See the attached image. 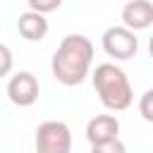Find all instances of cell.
Wrapping results in <instances>:
<instances>
[{"mask_svg":"<svg viewBox=\"0 0 153 153\" xmlns=\"http://www.w3.org/2000/svg\"><path fill=\"white\" fill-rule=\"evenodd\" d=\"M139 115L153 124V88H148L141 98H139Z\"/></svg>","mask_w":153,"mask_h":153,"instance_id":"30bf717a","label":"cell"},{"mask_svg":"<svg viewBox=\"0 0 153 153\" xmlns=\"http://www.w3.org/2000/svg\"><path fill=\"white\" fill-rule=\"evenodd\" d=\"M86 139L91 146H103L120 139V120L115 115H96L86 124Z\"/></svg>","mask_w":153,"mask_h":153,"instance_id":"8992f818","label":"cell"},{"mask_svg":"<svg viewBox=\"0 0 153 153\" xmlns=\"http://www.w3.org/2000/svg\"><path fill=\"white\" fill-rule=\"evenodd\" d=\"M93 88L100 98V103L112 110V112H122L131 105L134 100V91L129 84V76L122 67H117L115 62H103L96 67L93 72Z\"/></svg>","mask_w":153,"mask_h":153,"instance_id":"7a4b0ae2","label":"cell"},{"mask_svg":"<svg viewBox=\"0 0 153 153\" xmlns=\"http://www.w3.org/2000/svg\"><path fill=\"white\" fill-rule=\"evenodd\" d=\"M60 5H62V0H29V10L36 12V14H43V17L48 12L60 10Z\"/></svg>","mask_w":153,"mask_h":153,"instance_id":"9c48e42d","label":"cell"},{"mask_svg":"<svg viewBox=\"0 0 153 153\" xmlns=\"http://www.w3.org/2000/svg\"><path fill=\"white\" fill-rule=\"evenodd\" d=\"M14 67V55L10 50V45L0 43V76H7Z\"/></svg>","mask_w":153,"mask_h":153,"instance_id":"8fae6325","label":"cell"},{"mask_svg":"<svg viewBox=\"0 0 153 153\" xmlns=\"http://www.w3.org/2000/svg\"><path fill=\"white\" fill-rule=\"evenodd\" d=\"M41 96L38 79L31 72H17L7 81V98L19 108H31Z\"/></svg>","mask_w":153,"mask_h":153,"instance_id":"5b68a950","label":"cell"},{"mask_svg":"<svg viewBox=\"0 0 153 153\" xmlns=\"http://www.w3.org/2000/svg\"><path fill=\"white\" fill-rule=\"evenodd\" d=\"M33 146L36 153H72V129L62 120H48L38 124Z\"/></svg>","mask_w":153,"mask_h":153,"instance_id":"3957f363","label":"cell"},{"mask_svg":"<svg viewBox=\"0 0 153 153\" xmlns=\"http://www.w3.org/2000/svg\"><path fill=\"white\" fill-rule=\"evenodd\" d=\"M17 31L26 41H43L45 33H48V19L43 14H36V12L26 10L17 19Z\"/></svg>","mask_w":153,"mask_h":153,"instance_id":"ba28073f","label":"cell"},{"mask_svg":"<svg viewBox=\"0 0 153 153\" xmlns=\"http://www.w3.org/2000/svg\"><path fill=\"white\" fill-rule=\"evenodd\" d=\"M91 153H127V146L117 139V141H110L103 146H91Z\"/></svg>","mask_w":153,"mask_h":153,"instance_id":"7c38bea8","label":"cell"},{"mask_svg":"<svg viewBox=\"0 0 153 153\" xmlns=\"http://www.w3.org/2000/svg\"><path fill=\"white\" fill-rule=\"evenodd\" d=\"M148 55H151V60H153V36L148 38Z\"/></svg>","mask_w":153,"mask_h":153,"instance_id":"4fadbf2b","label":"cell"},{"mask_svg":"<svg viewBox=\"0 0 153 153\" xmlns=\"http://www.w3.org/2000/svg\"><path fill=\"white\" fill-rule=\"evenodd\" d=\"M153 24V2L151 0H129L122 7V26L129 31H143Z\"/></svg>","mask_w":153,"mask_h":153,"instance_id":"52a82bcc","label":"cell"},{"mask_svg":"<svg viewBox=\"0 0 153 153\" xmlns=\"http://www.w3.org/2000/svg\"><path fill=\"white\" fill-rule=\"evenodd\" d=\"M93 65V43L84 33H69L60 41L50 60V72L62 86H79Z\"/></svg>","mask_w":153,"mask_h":153,"instance_id":"6da1fadb","label":"cell"},{"mask_svg":"<svg viewBox=\"0 0 153 153\" xmlns=\"http://www.w3.org/2000/svg\"><path fill=\"white\" fill-rule=\"evenodd\" d=\"M100 43H103V50L108 57H115V60H131L136 53H139V38L134 31L124 29V26H110L103 31L100 36Z\"/></svg>","mask_w":153,"mask_h":153,"instance_id":"277c9868","label":"cell"}]
</instances>
